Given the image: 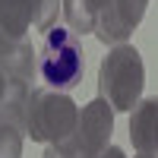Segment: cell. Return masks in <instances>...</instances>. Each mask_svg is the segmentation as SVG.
I'll list each match as a JSON object with an SVG mask.
<instances>
[{
  "label": "cell",
  "instance_id": "cell-1",
  "mask_svg": "<svg viewBox=\"0 0 158 158\" xmlns=\"http://www.w3.org/2000/svg\"><path fill=\"white\" fill-rule=\"evenodd\" d=\"M142 85H146V67L142 54L133 44H117L108 51V57L98 67V89L101 98L117 111H133L142 101Z\"/></svg>",
  "mask_w": 158,
  "mask_h": 158
},
{
  "label": "cell",
  "instance_id": "cell-2",
  "mask_svg": "<svg viewBox=\"0 0 158 158\" xmlns=\"http://www.w3.org/2000/svg\"><path fill=\"white\" fill-rule=\"evenodd\" d=\"M79 123V108L67 92L54 89H32L29 104H25V133L35 142H48V146H60L73 136Z\"/></svg>",
  "mask_w": 158,
  "mask_h": 158
},
{
  "label": "cell",
  "instance_id": "cell-3",
  "mask_svg": "<svg viewBox=\"0 0 158 158\" xmlns=\"http://www.w3.org/2000/svg\"><path fill=\"white\" fill-rule=\"evenodd\" d=\"M85 54L79 38L60 25H51L44 32V41L38 48V76L54 92H70L82 82Z\"/></svg>",
  "mask_w": 158,
  "mask_h": 158
},
{
  "label": "cell",
  "instance_id": "cell-4",
  "mask_svg": "<svg viewBox=\"0 0 158 158\" xmlns=\"http://www.w3.org/2000/svg\"><path fill=\"white\" fill-rule=\"evenodd\" d=\"M114 133V108L101 95L79 111V123L73 136L57 146V158H101L111 146Z\"/></svg>",
  "mask_w": 158,
  "mask_h": 158
},
{
  "label": "cell",
  "instance_id": "cell-5",
  "mask_svg": "<svg viewBox=\"0 0 158 158\" xmlns=\"http://www.w3.org/2000/svg\"><path fill=\"white\" fill-rule=\"evenodd\" d=\"M57 10H63V0H0V29L16 38H25L32 25L48 32Z\"/></svg>",
  "mask_w": 158,
  "mask_h": 158
},
{
  "label": "cell",
  "instance_id": "cell-6",
  "mask_svg": "<svg viewBox=\"0 0 158 158\" xmlns=\"http://www.w3.org/2000/svg\"><path fill=\"white\" fill-rule=\"evenodd\" d=\"M146 3L149 0H111L104 13L98 16L95 25V38L101 44H127V38L133 35V29L146 16Z\"/></svg>",
  "mask_w": 158,
  "mask_h": 158
},
{
  "label": "cell",
  "instance_id": "cell-7",
  "mask_svg": "<svg viewBox=\"0 0 158 158\" xmlns=\"http://www.w3.org/2000/svg\"><path fill=\"white\" fill-rule=\"evenodd\" d=\"M0 67L13 79L32 82L38 76V51L32 48L29 38H16L0 29Z\"/></svg>",
  "mask_w": 158,
  "mask_h": 158
},
{
  "label": "cell",
  "instance_id": "cell-8",
  "mask_svg": "<svg viewBox=\"0 0 158 158\" xmlns=\"http://www.w3.org/2000/svg\"><path fill=\"white\" fill-rule=\"evenodd\" d=\"M130 142L139 155L158 158V95L142 98L130 111Z\"/></svg>",
  "mask_w": 158,
  "mask_h": 158
},
{
  "label": "cell",
  "instance_id": "cell-9",
  "mask_svg": "<svg viewBox=\"0 0 158 158\" xmlns=\"http://www.w3.org/2000/svg\"><path fill=\"white\" fill-rule=\"evenodd\" d=\"M111 0H63V19H67L73 35H95L98 16L104 13Z\"/></svg>",
  "mask_w": 158,
  "mask_h": 158
},
{
  "label": "cell",
  "instance_id": "cell-10",
  "mask_svg": "<svg viewBox=\"0 0 158 158\" xmlns=\"http://www.w3.org/2000/svg\"><path fill=\"white\" fill-rule=\"evenodd\" d=\"M22 136L25 123L0 117V158H22Z\"/></svg>",
  "mask_w": 158,
  "mask_h": 158
},
{
  "label": "cell",
  "instance_id": "cell-11",
  "mask_svg": "<svg viewBox=\"0 0 158 158\" xmlns=\"http://www.w3.org/2000/svg\"><path fill=\"white\" fill-rule=\"evenodd\" d=\"M101 158H127V155H123V149H117V146H108Z\"/></svg>",
  "mask_w": 158,
  "mask_h": 158
},
{
  "label": "cell",
  "instance_id": "cell-12",
  "mask_svg": "<svg viewBox=\"0 0 158 158\" xmlns=\"http://www.w3.org/2000/svg\"><path fill=\"white\" fill-rule=\"evenodd\" d=\"M41 158H57V149H54V146H48V149H44V155H41Z\"/></svg>",
  "mask_w": 158,
  "mask_h": 158
},
{
  "label": "cell",
  "instance_id": "cell-13",
  "mask_svg": "<svg viewBox=\"0 0 158 158\" xmlns=\"http://www.w3.org/2000/svg\"><path fill=\"white\" fill-rule=\"evenodd\" d=\"M3 89H6V73H3V67H0V95H3Z\"/></svg>",
  "mask_w": 158,
  "mask_h": 158
},
{
  "label": "cell",
  "instance_id": "cell-14",
  "mask_svg": "<svg viewBox=\"0 0 158 158\" xmlns=\"http://www.w3.org/2000/svg\"><path fill=\"white\" fill-rule=\"evenodd\" d=\"M139 158H152V155H139Z\"/></svg>",
  "mask_w": 158,
  "mask_h": 158
}]
</instances>
